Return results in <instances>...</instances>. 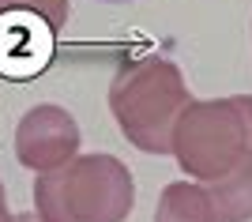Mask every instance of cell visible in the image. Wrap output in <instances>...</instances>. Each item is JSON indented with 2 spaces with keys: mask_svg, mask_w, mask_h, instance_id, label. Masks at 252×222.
Returning <instances> with one entry per match:
<instances>
[{
  "mask_svg": "<svg viewBox=\"0 0 252 222\" xmlns=\"http://www.w3.org/2000/svg\"><path fill=\"white\" fill-rule=\"evenodd\" d=\"M136 177L117 155H75L34 177V215L42 222H128Z\"/></svg>",
  "mask_w": 252,
  "mask_h": 222,
  "instance_id": "1",
  "label": "cell"
},
{
  "mask_svg": "<svg viewBox=\"0 0 252 222\" xmlns=\"http://www.w3.org/2000/svg\"><path fill=\"white\" fill-rule=\"evenodd\" d=\"M185 75L166 57H136L117 68L109 83V113L132 147L143 155H169L173 125L189 106Z\"/></svg>",
  "mask_w": 252,
  "mask_h": 222,
  "instance_id": "2",
  "label": "cell"
},
{
  "mask_svg": "<svg viewBox=\"0 0 252 222\" xmlns=\"http://www.w3.org/2000/svg\"><path fill=\"white\" fill-rule=\"evenodd\" d=\"M169 155L185 169V177L200 185L222 177L233 162H241L249 155V139L233 98H189L173 125Z\"/></svg>",
  "mask_w": 252,
  "mask_h": 222,
  "instance_id": "3",
  "label": "cell"
},
{
  "mask_svg": "<svg viewBox=\"0 0 252 222\" xmlns=\"http://www.w3.org/2000/svg\"><path fill=\"white\" fill-rule=\"evenodd\" d=\"M79 125L75 117L68 113L64 106H34L19 117L15 125V159L19 166L34 169V173H45V169H57L64 166L68 159L79 155Z\"/></svg>",
  "mask_w": 252,
  "mask_h": 222,
  "instance_id": "4",
  "label": "cell"
},
{
  "mask_svg": "<svg viewBox=\"0 0 252 222\" xmlns=\"http://www.w3.org/2000/svg\"><path fill=\"white\" fill-rule=\"evenodd\" d=\"M57 31L34 11H0V75L34 79L42 75L57 49Z\"/></svg>",
  "mask_w": 252,
  "mask_h": 222,
  "instance_id": "5",
  "label": "cell"
},
{
  "mask_svg": "<svg viewBox=\"0 0 252 222\" xmlns=\"http://www.w3.org/2000/svg\"><path fill=\"white\" fill-rule=\"evenodd\" d=\"M203 189L215 222H252V155L233 162L222 177L207 181Z\"/></svg>",
  "mask_w": 252,
  "mask_h": 222,
  "instance_id": "6",
  "label": "cell"
},
{
  "mask_svg": "<svg viewBox=\"0 0 252 222\" xmlns=\"http://www.w3.org/2000/svg\"><path fill=\"white\" fill-rule=\"evenodd\" d=\"M155 222H215L207 189L200 181H173L162 189L155 207Z\"/></svg>",
  "mask_w": 252,
  "mask_h": 222,
  "instance_id": "7",
  "label": "cell"
},
{
  "mask_svg": "<svg viewBox=\"0 0 252 222\" xmlns=\"http://www.w3.org/2000/svg\"><path fill=\"white\" fill-rule=\"evenodd\" d=\"M0 11H34V15H42L57 34L68 27V15H72L68 0H0Z\"/></svg>",
  "mask_w": 252,
  "mask_h": 222,
  "instance_id": "8",
  "label": "cell"
},
{
  "mask_svg": "<svg viewBox=\"0 0 252 222\" xmlns=\"http://www.w3.org/2000/svg\"><path fill=\"white\" fill-rule=\"evenodd\" d=\"M233 106H237V117H241L245 139H249V155H252V95H233Z\"/></svg>",
  "mask_w": 252,
  "mask_h": 222,
  "instance_id": "9",
  "label": "cell"
},
{
  "mask_svg": "<svg viewBox=\"0 0 252 222\" xmlns=\"http://www.w3.org/2000/svg\"><path fill=\"white\" fill-rule=\"evenodd\" d=\"M0 222H15V215L8 211V200H4V185H0Z\"/></svg>",
  "mask_w": 252,
  "mask_h": 222,
  "instance_id": "10",
  "label": "cell"
},
{
  "mask_svg": "<svg viewBox=\"0 0 252 222\" xmlns=\"http://www.w3.org/2000/svg\"><path fill=\"white\" fill-rule=\"evenodd\" d=\"M15 222H42L38 215H15Z\"/></svg>",
  "mask_w": 252,
  "mask_h": 222,
  "instance_id": "11",
  "label": "cell"
},
{
  "mask_svg": "<svg viewBox=\"0 0 252 222\" xmlns=\"http://www.w3.org/2000/svg\"><path fill=\"white\" fill-rule=\"evenodd\" d=\"M105 4H125V0H105Z\"/></svg>",
  "mask_w": 252,
  "mask_h": 222,
  "instance_id": "12",
  "label": "cell"
}]
</instances>
